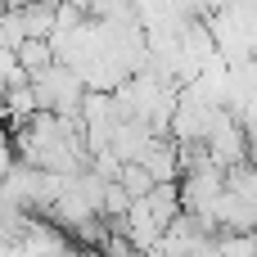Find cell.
<instances>
[{"label": "cell", "mask_w": 257, "mask_h": 257, "mask_svg": "<svg viewBox=\"0 0 257 257\" xmlns=\"http://www.w3.org/2000/svg\"><path fill=\"white\" fill-rule=\"evenodd\" d=\"M117 185L126 190V199H131V203H140V199L154 190V176H149L140 163H122V172H117Z\"/></svg>", "instance_id": "cell-1"}]
</instances>
